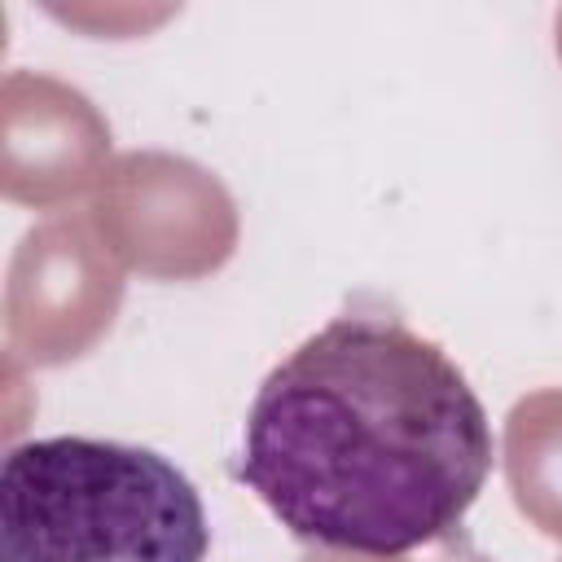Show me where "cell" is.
<instances>
[{
  "label": "cell",
  "mask_w": 562,
  "mask_h": 562,
  "mask_svg": "<svg viewBox=\"0 0 562 562\" xmlns=\"http://www.w3.org/2000/svg\"><path fill=\"white\" fill-rule=\"evenodd\" d=\"M492 461L457 360L395 316L347 312L259 382L237 479L303 544L400 558L465 518Z\"/></svg>",
  "instance_id": "1"
},
{
  "label": "cell",
  "mask_w": 562,
  "mask_h": 562,
  "mask_svg": "<svg viewBox=\"0 0 562 562\" xmlns=\"http://www.w3.org/2000/svg\"><path fill=\"white\" fill-rule=\"evenodd\" d=\"M206 505L154 448L92 435L13 443L0 461V562H206Z\"/></svg>",
  "instance_id": "2"
}]
</instances>
